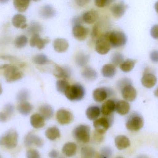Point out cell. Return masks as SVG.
Returning <instances> with one entry per match:
<instances>
[{"label": "cell", "instance_id": "94428289", "mask_svg": "<svg viewBox=\"0 0 158 158\" xmlns=\"http://www.w3.org/2000/svg\"><path fill=\"white\" fill-rule=\"evenodd\" d=\"M154 94H155V95L156 96V97H158V87L157 89L154 92Z\"/></svg>", "mask_w": 158, "mask_h": 158}, {"label": "cell", "instance_id": "ffe728a7", "mask_svg": "<svg viewBox=\"0 0 158 158\" xmlns=\"http://www.w3.org/2000/svg\"><path fill=\"white\" fill-rule=\"evenodd\" d=\"M142 84L146 88H153L157 83V78L154 74L150 73H145L141 80Z\"/></svg>", "mask_w": 158, "mask_h": 158}, {"label": "cell", "instance_id": "6f0895ef", "mask_svg": "<svg viewBox=\"0 0 158 158\" xmlns=\"http://www.w3.org/2000/svg\"><path fill=\"white\" fill-rule=\"evenodd\" d=\"M98 34V28L97 26H95L93 28V31H92V35L93 38H96Z\"/></svg>", "mask_w": 158, "mask_h": 158}, {"label": "cell", "instance_id": "d6986e66", "mask_svg": "<svg viewBox=\"0 0 158 158\" xmlns=\"http://www.w3.org/2000/svg\"><path fill=\"white\" fill-rule=\"evenodd\" d=\"M131 105L127 101L120 100L116 103L115 111L121 116H125L130 112Z\"/></svg>", "mask_w": 158, "mask_h": 158}, {"label": "cell", "instance_id": "d4e9b609", "mask_svg": "<svg viewBox=\"0 0 158 158\" xmlns=\"http://www.w3.org/2000/svg\"><path fill=\"white\" fill-rule=\"evenodd\" d=\"M12 23L14 26L18 28L25 29L27 28V18L21 14H16L12 18Z\"/></svg>", "mask_w": 158, "mask_h": 158}, {"label": "cell", "instance_id": "8fae6325", "mask_svg": "<svg viewBox=\"0 0 158 158\" xmlns=\"http://www.w3.org/2000/svg\"><path fill=\"white\" fill-rule=\"evenodd\" d=\"M127 8L128 6L124 2H119L111 6L110 12L115 18L119 19L124 15Z\"/></svg>", "mask_w": 158, "mask_h": 158}, {"label": "cell", "instance_id": "9c48e42d", "mask_svg": "<svg viewBox=\"0 0 158 158\" xmlns=\"http://www.w3.org/2000/svg\"><path fill=\"white\" fill-rule=\"evenodd\" d=\"M113 91L110 88H97L93 92V98L95 102L101 103L106 100L108 97L113 95Z\"/></svg>", "mask_w": 158, "mask_h": 158}, {"label": "cell", "instance_id": "ee69618b", "mask_svg": "<svg viewBox=\"0 0 158 158\" xmlns=\"http://www.w3.org/2000/svg\"><path fill=\"white\" fill-rule=\"evenodd\" d=\"M132 85V81L128 78H123L118 81L117 86L119 89L122 90L124 87L127 85Z\"/></svg>", "mask_w": 158, "mask_h": 158}, {"label": "cell", "instance_id": "5b68a950", "mask_svg": "<svg viewBox=\"0 0 158 158\" xmlns=\"http://www.w3.org/2000/svg\"><path fill=\"white\" fill-rule=\"evenodd\" d=\"M113 116L104 117L94 121L93 125L95 131L101 135L105 134L113 123Z\"/></svg>", "mask_w": 158, "mask_h": 158}, {"label": "cell", "instance_id": "6da1fadb", "mask_svg": "<svg viewBox=\"0 0 158 158\" xmlns=\"http://www.w3.org/2000/svg\"><path fill=\"white\" fill-rule=\"evenodd\" d=\"M64 94L70 101H79L84 97L85 90L82 85L76 83L69 85Z\"/></svg>", "mask_w": 158, "mask_h": 158}, {"label": "cell", "instance_id": "5bb4252c", "mask_svg": "<svg viewBox=\"0 0 158 158\" xmlns=\"http://www.w3.org/2000/svg\"><path fill=\"white\" fill-rule=\"evenodd\" d=\"M73 35L79 41H83L87 38L89 33V29L81 25L74 26L73 28Z\"/></svg>", "mask_w": 158, "mask_h": 158}, {"label": "cell", "instance_id": "7dc6e473", "mask_svg": "<svg viewBox=\"0 0 158 158\" xmlns=\"http://www.w3.org/2000/svg\"><path fill=\"white\" fill-rule=\"evenodd\" d=\"M27 158H41L40 153L35 149H30L27 152Z\"/></svg>", "mask_w": 158, "mask_h": 158}, {"label": "cell", "instance_id": "ac0fdd59", "mask_svg": "<svg viewBox=\"0 0 158 158\" xmlns=\"http://www.w3.org/2000/svg\"><path fill=\"white\" fill-rule=\"evenodd\" d=\"M69 44L66 39L57 38L55 40L53 47L55 51L58 53H63L66 52L69 48Z\"/></svg>", "mask_w": 158, "mask_h": 158}, {"label": "cell", "instance_id": "f35d334b", "mask_svg": "<svg viewBox=\"0 0 158 158\" xmlns=\"http://www.w3.org/2000/svg\"><path fill=\"white\" fill-rule=\"evenodd\" d=\"M69 85L68 82L66 79H59L56 82V89L61 93H64L66 90Z\"/></svg>", "mask_w": 158, "mask_h": 158}, {"label": "cell", "instance_id": "680465c9", "mask_svg": "<svg viewBox=\"0 0 158 158\" xmlns=\"http://www.w3.org/2000/svg\"><path fill=\"white\" fill-rule=\"evenodd\" d=\"M136 158H149L148 156H147L145 155H140V156H137Z\"/></svg>", "mask_w": 158, "mask_h": 158}, {"label": "cell", "instance_id": "d6a6232c", "mask_svg": "<svg viewBox=\"0 0 158 158\" xmlns=\"http://www.w3.org/2000/svg\"><path fill=\"white\" fill-rule=\"evenodd\" d=\"M15 60V58L12 56H0V69H6Z\"/></svg>", "mask_w": 158, "mask_h": 158}, {"label": "cell", "instance_id": "484cf974", "mask_svg": "<svg viewBox=\"0 0 158 158\" xmlns=\"http://www.w3.org/2000/svg\"><path fill=\"white\" fill-rule=\"evenodd\" d=\"M30 123L35 129H41L45 126V119L40 114L36 113L31 117Z\"/></svg>", "mask_w": 158, "mask_h": 158}, {"label": "cell", "instance_id": "c3c4849f", "mask_svg": "<svg viewBox=\"0 0 158 158\" xmlns=\"http://www.w3.org/2000/svg\"><path fill=\"white\" fill-rule=\"evenodd\" d=\"M104 138L103 135L100 134L95 131L93 135V140L95 143L97 144L101 143L104 140Z\"/></svg>", "mask_w": 158, "mask_h": 158}, {"label": "cell", "instance_id": "3957f363", "mask_svg": "<svg viewBox=\"0 0 158 158\" xmlns=\"http://www.w3.org/2000/svg\"><path fill=\"white\" fill-rule=\"evenodd\" d=\"M74 138L79 143H87L90 139V128L88 125H80L73 131Z\"/></svg>", "mask_w": 158, "mask_h": 158}, {"label": "cell", "instance_id": "11a10c76", "mask_svg": "<svg viewBox=\"0 0 158 158\" xmlns=\"http://www.w3.org/2000/svg\"><path fill=\"white\" fill-rule=\"evenodd\" d=\"M90 2V1H87V0H81V1H76L77 4L79 6H81V7L85 6L86 5L88 4Z\"/></svg>", "mask_w": 158, "mask_h": 158}, {"label": "cell", "instance_id": "bcb514c9", "mask_svg": "<svg viewBox=\"0 0 158 158\" xmlns=\"http://www.w3.org/2000/svg\"><path fill=\"white\" fill-rule=\"evenodd\" d=\"M113 2L111 0H96L95 4L98 7H104L109 5Z\"/></svg>", "mask_w": 158, "mask_h": 158}, {"label": "cell", "instance_id": "83f0119b", "mask_svg": "<svg viewBox=\"0 0 158 158\" xmlns=\"http://www.w3.org/2000/svg\"><path fill=\"white\" fill-rule=\"evenodd\" d=\"M117 70L113 64H106L104 65L101 70V73L105 78L111 79L114 77Z\"/></svg>", "mask_w": 158, "mask_h": 158}, {"label": "cell", "instance_id": "4316f807", "mask_svg": "<svg viewBox=\"0 0 158 158\" xmlns=\"http://www.w3.org/2000/svg\"><path fill=\"white\" fill-rule=\"evenodd\" d=\"M101 114V110L97 106H92L86 109L85 115L87 118L91 121H95L98 118Z\"/></svg>", "mask_w": 158, "mask_h": 158}, {"label": "cell", "instance_id": "52a82bcc", "mask_svg": "<svg viewBox=\"0 0 158 158\" xmlns=\"http://www.w3.org/2000/svg\"><path fill=\"white\" fill-rule=\"evenodd\" d=\"M111 48L107 32L99 37L96 42L95 50L99 54H106L110 51Z\"/></svg>", "mask_w": 158, "mask_h": 158}, {"label": "cell", "instance_id": "f907efd6", "mask_svg": "<svg viewBox=\"0 0 158 158\" xmlns=\"http://www.w3.org/2000/svg\"><path fill=\"white\" fill-rule=\"evenodd\" d=\"M150 34L154 39H158V25H155L151 28Z\"/></svg>", "mask_w": 158, "mask_h": 158}, {"label": "cell", "instance_id": "f5cc1de1", "mask_svg": "<svg viewBox=\"0 0 158 158\" xmlns=\"http://www.w3.org/2000/svg\"><path fill=\"white\" fill-rule=\"evenodd\" d=\"M82 21H83L82 17L77 16L75 17L73 19L72 22H73V24H74V26H77V25H80V23H81Z\"/></svg>", "mask_w": 158, "mask_h": 158}, {"label": "cell", "instance_id": "be15d7a7", "mask_svg": "<svg viewBox=\"0 0 158 158\" xmlns=\"http://www.w3.org/2000/svg\"><path fill=\"white\" fill-rule=\"evenodd\" d=\"M98 158H106L105 157H104V156H102V155H100V156H98Z\"/></svg>", "mask_w": 158, "mask_h": 158}, {"label": "cell", "instance_id": "03108f58", "mask_svg": "<svg viewBox=\"0 0 158 158\" xmlns=\"http://www.w3.org/2000/svg\"><path fill=\"white\" fill-rule=\"evenodd\" d=\"M0 158H2V157H1V155H0Z\"/></svg>", "mask_w": 158, "mask_h": 158}, {"label": "cell", "instance_id": "f1b7e54d", "mask_svg": "<svg viewBox=\"0 0 158 158\" xmlns=\"http://www.w3.org/2000/svg\"><path fill=\"white\" fill-rule=\"evenodd\" d=\"M40 114L45 120H49L52 117L54 109L50 105H44L41 106L39 109Z\"/></svg>", "mask_w": 158, "mask_h": 158}, {"label": "cell", "instance_id": "e0dca14e", "mask_svg": "<svg viewBox=\"0 0 158 158\" xmlns=\"http://www.w3.org/2000/svg\"><path fill=\"white\" fill-rule=\"evenodd\" d=\"M116 103L113 100L109 99L102 105L100 110L101 113L104 117L112 116V114L115 111Z\"/></svg>", "mask_w": 158, "mask_h": 158}, {"label": "cell", "instance_id": "277c9868", "mask_svg": "<svg viewBox=\"0 0 158 158\" xmlns=\"http://www.w3.org/2000/svg\"><path fill=\"white\" fill-rule=\"evenodd\" d=\"M107 34L111 47L118 48L121 47L125 45L127 43V36L123 32H108Z\"/></svg>", "mask_w": 158, "mask_h": 158}, {"label": "cell", "instance_id": "4dcf8cb0", "mask_svg": "<svg viewBox=\"0 0 158 158\" xmlns=\"http://www.w3.org/2000/svg\"><path fill=\"white\" fill-rule=\"evenodd\" d=\"M45 135L46 138L50 141H55L61 136L60 130L56 127H50L45 131Z\"/></svg>", "mask_w": 158, "mask_h": 158}, {"label": "cell", "instance_id": "30bf717a", "mask_svg": "<svg viewBox=\"0 0 158 158\" xmlns=\"http://www.w3.org/2000/svg\"><path fill=\"white\" fill-rule=\"evenodd\" d=\"M56 120L62 125L70 124L74 120V116L71 112L64 109H60L56 113Z\"/></svg>", "mask_w": 158, "mask_h": 158}, {"label": "cell", "instance_id": "cb8c5ba5", "mask_svg": "<svg viewBox=\"0 0 158 158\" xmlns=\"http://www.w3.org/2000/svg\"><path fill=\"white\" fill-rule=\"evenodd\" d=\"M98 13L96 10H91L85 12L82 16L83 21L87 24H92L98 18Z\"/></svg>", "mask_w": 158, "mask_h": 158}, {"label": "cell", "instance_id": "8d00e7d4", "mask_svg": "<svg viewBox=\"0 0 158 158\" xmlns=\"http://www.w3.org/2000/svg\"><path fill=\"white\" fill-rule=\"evenodd\" d=\"M81 154L82 158H94L95 155V151L91 147L85 146L82 147Z\"/></svg>", "mask_w": 158, "mask_h": 158}, {"label": "cell", "instance_id": "f6af8a7d", "mask_svg": "<svg viewBox=\"0 0 158 158\" xmlns=\"http://www.w3.org/2000/svg\"><path fill=\"white\" fill-rule=\"evenodd\" d=\"M14 111V107L11 104H7L4 107V113L6 115L7 117H10L13 115Z\"/></svg>", "mask_w": 158, "mask_h": 158}, {"label": "cell", "instance_id": "db71d44e", "mask_svg": "<svg viewBox=\"0 0 158 158\" xmlns=\"http://www.w3.org/2000/svg\"><path fill=\"white\" fill-rule=\"evenodd\" d=\"M59 156V153L56 150H52L49 153V156L50 158H57Z\"/></svg>", "mask_w": 158, "mask_h": 158}, {"label": "cell", "instance_id": "44dd1931", "mask_svg": "<svg viewBox=\"0 0 158 158\" xmlns=\"http://www.w3.org/2000/svg\"><path fill=\"white\" fill-rule=\"evenodd\" d=\"M115 143L118 150H123L126 149L131 146V141L127 136L120 135L115 138Z\"/></svg>", "mask_w": 158, "mask_h": 158}, {"label": "cell", "instance_id": "8992f818", "mask_svg": "<svg viewBox=\"0 0 158 158\" xmlns=\"http://www.w3.org/2000/svg\"><path fill=\"white\" fill-rule=\"evenodd\" d=\"M143 126V118L142 116L136 113L131 115L126 122V128L131 131H138L141 130Z\"/></svg>", "mask_w": 158, "mask_h": 158}, {"label": "cell", "instance_id": "7402d4cb", "mask_svg": "<svg viewBox=\"0 0 158 158\" xmlns=\"http://www.w3.org/2000/svg\"><path fill=\"white\" fill-rule=\"evenodd\" d=\"M40 15L42 18L48 19L56 15V11L51 5H45L40 10Z\"/></svg>", "mask_w": 158, "mask_h": 158}, {"label": "cell", "instance_id": "7a4b0ae2", "mask_svg": "<svg viewBox=\"0 0 158 158\" xmlns=\"http://www.w3.org/2000/svg\"><path fill=\"white\" fill-rule=\"evenodd\" d=\"M18 134L14 130H10L0 137V145L8 149H13L17 146Z\"/></svg>", "mask_w": 158, "mask_h": 158}, {"label": "cell", "instance_id": "60d3db41", "mask_svg": "<svg viewBox=\"0 0 158 158\" xmlns=\"http://www.w3.org/2000/svg\"><path fill=\"white\" fill-rule=\"evenodd\" d=\"M111 60L114 66H120L124 62V57L121 53L116 52L112 54Z\"/></svg>", "mask_w": 158, "mask_h": 158}, {"label": "cell", "instance_id": "74e56055", "mask_svg": "<svg viewBox=\"0 0 158 158\" xmlns=\"http://www.w3.org/2000/svg\"><path fill=\"white\" fill-rule=\"evenodd\" d=\"M32 61L34 64L38 65H46L50 62L47 57L43 54H39L35 55L32 58Z\"/></svg>", "mask_w": 158, "mask_h": 158}, {"label": "cell", "instance_id": "816d5d0a", "mask_svg": "<svg viewBox=\"0 0 158 158\" xmlns=\"http://www.w3.org/2000/svg\"><path fill=\"white\" fill-rule=\"evenodd\" d=\"M150 58L154 63H158V51H154L151 52Z\"/></svg>", "mask_w": 158, "mask_h": 158}, {"label": "cell", "instance_id": "e575fe53", "mask_svg": "<svg viewBox=\"0 0 158 158\" xmlns=\"http://www.w3.org/2000/svg\"><path fill=\"white\" fill-rule=\"evenodd\" d=\"M136 63V60L135 59H126L121 65H120V68L123 72H130L134 68Z\"/></svg>", "mask_w": 158, "mask_h": 158}, {"label": "cell", "instance_id": "2e32d148", "mask_svg": "<svg viewBox=\"0 0 158 158\" xmlns=\"http://www.w3.org/2000/svg\"><path fill=\"white\" fill-rule=\"evenodd\" d=\"M50 42V40L49 38L42 39L40 37L39 34H36L32 35L31 39L30 44L31 47L36 46L39 50H41L44 49L45 45Z\"/></svg>", "mask_w": 158, "mask_h": 158}, {"label": "cell", "instance_id": "9f6ffc18", "mask_svg": "<svg viewBox=\"0 0 158 158\" xmlns=\"http://www.w3.org/2000/svg\"><path fill=\"white\" fill-rule=\"evenodd\" d=\"M7 117L4 112H0V122H4L6 121Z\"/></svg>", "mask_w": 158, "mask_h": 158}, {"label": "cell", "instance_id": "91938a15", "mask_svg": "<svg viewBox=\"0 0 158 158\" xmlns=\"http://www.w3.org/2000/svg\"><path fill=\"white\" fill-rule=\"evenodd\" d=\"M155 7L156 11L158 13V1L155 4Z\"/></svg>", "mask_w": 158, "mask_h": 158}, {"label": "cell", "instance_id": "9a60e30c", "mask_svg": "<svg viewBox=\"0 0 158 158\" xmlns=\"http://www.w3.org/2000/svg\"><path fill=\"white\" fill-rule=\"evenodd\" d=\"M123 99L127 102H133L136 99L137 92L132 85H127L121 90Z\"/></svg>", "mask_w": 158, "mask_h": 158}, {"label": "cell", "instance_id": "603a6c76", "mask_svg": "<svg viewBox=\"0 0 158 158\" xmlns=\"http://www.w3.org/2000/svg\"><path fill=\"white\" fill-rule=\"evenodd\" d=\"M77 146L75 143L68 142L64 145L62 148L63 154L68 157L74 156L77 153Z\"/></svg>", "mask_w": 158, "mask_h": 158}, {"label": "cell", "instance_id": "1f68e13d", "mask_svg": "<svg viewBox=\"0 0 158 158\" xmlns=\"http://www.w3.org/2000/svg\"><path fill=\"white\" fill-rule=\"evenodd\" d=\"M32 109L33 106L32 105L27 101L19 103L18 106L19 112L24 116H28L29 115Z\"/></svg>", "mask_w": 158, "mask_h": 158}, {"label": "cell", "instance_id": "ab89813d", "mask_svg": "<svg viewBox=\"0 0 158 158\" xmlns=\"http://www.w3.org/2000/svg\"><path fill=\"white\" fill-rule=\"evenodd\" d=\"M28 42V39L25 35H20L16 38L15 45L17 48H22L26 46Z\"/></svg>", "mask_w": 158, "mask_h": 158}, {"label": "cell", "instance_id": "836d02e7", "mask_svg": "<svg viewBox=\"0 0 158 158\" xmlns=\"http://www.w3.org/2000/svg\"><path fill=\"white\" fill-rule=\"evenodd\" d=\"M30 1L24 0H15L13 2L14 7L19 12H24L27 9Z\"/></svg>", "mask_w": 158, "mask_h": 158}, {"label": "cell", "instance_id": "4fadbf2b", "mask_svg": "<svg viewBox=\"0 0 158 158\" xmlns=\"http://www.w3.org/2000/svg\"><path fill=\"white\" fill-rule=\"evenodd\" d=\"M53 75L58 79H66L70 78L71 75V70L67 66H61L58 65L54 66Z\"/></svg>", "mask_w": 158, "mask_h": 158}, {"label": "cell", "instance_id": "7bdbcfd3", "mask_svg": "<svg viewBox=\"0 0 158 158\" xmlns=\"http://www.w3.org/2000/svg\"><path fill=\"white\" fill-rule=\"evenodd\" d=\"M29 32L32 33L33 35L36 34H39V32L41 30V27L40 24L37 22H33L31 24L30 26L28 28Z\"/></svg>", "mask_w": 158, "mask_h": 158}, {"label": "cell", "instance_id": "ba28073f", "mask_svg": "<svg viewBox=\"0 0 158 158\" xmlns=\"http://www.w3.org/2000/svg\"><path fill=\"white\" fill-rule=\"evenodd\" d=\"M4 75L7 82L12 83L22 79L24 74L17 67L10 66L6 69Z\"/></svg>", "mask_w": 158, "mask_h": 158}, {"label": "cell", "instance_id": "6125c7cd", "mask_svg": "<svg viewBox=\"0 0 158 158\" xmlns=\"http://www.w3.org/2000/svg\"><path fill=\"white\" fill-rule=\"evenodd\" d=\"M2 88L0 84V95L2 94Z\"/></svg>", "mask_w": 158, "mask_h": 158}, {"label": "cell", "instance_id": "7c38bea8", "mask_svg": "<svg viewBox=\"0 0 158 158\" xmlns=\"http://www.w3.org/2000/svg\"><path fill=\"white\" fill-rule=\"evenodd\" d=\"M24 144L26 147L35 145L37 147H41L43 146L44 142L40 136L35 135L32 132H30L25 137Z\"/></svg>", "mask_w": 158, "mask_h": 158}, {"label": "cell", "instance_id": "b9f144b4", "mask_svg": "<svg viewBox=\"0 0 158 158\" xmlns=\"http://www.w3.org/2000/svg\"><path fill=\"white\" fill-rule=\"evenodd\" d=\"M29 93L27 90H22L20 91L17 96V100L19 103L26 102L28 99Z\"/></svg>", "mask_w": 158, "mask_h": 158}, {"label": "cell", "instance_id": "681fc988", "mask_svg": "<svg viewBox=\"0 0 158 158\" xmlns=\"http://www.w3.org/2000/svg\"><path fill=\"white\" fill-rule=\"evenodd\" d=\"M101 155L106 158L110 157L112 155V150L109 147H104L101 150Z\"/></svg>", "mask_w": 158, "mask_h": 158}, {"label": "cell", "instance_id": "f546056e", "mask_svg": "<svg viewBox=\"0 0 158 158\" xmlns=\"http://www.w3.org/2000/svg\"><path fill=\"white\" fill-rule=\"evenodd\" d=\"M82 76L86 80L93 81L97 78L98 73L93 68L86 67L83 70Z\"/></svg>", "mask_w": 158, "mask_h": 158}, {"label": "cell", "instance_id": "e7e4bbea", "mask_svg": "<svg viewBox=\"0 0 158 158\" xmlns=\"http://www.w3.org/2000/svg\"><path fill=\"white\" fill-rule=\"evenodd\" d=\"M116 158H124L123 157L118 156V157H116Z\"/></svg>", "mask_w": 158, "mask_h": 158}, {"label": "cell", "instance_id": "d590c367", "mask_svg": "<svg viewBox=\"0 0 158 158\" xmlns=\"http://www.w3.org/2000/svg\"><path fill=\"white\" fill-rule=\"evenodd\" d=\"M90 56L83 53H80L76 57V62L78 66L81 67L85 66L89 62Z\"/></svg>", "mask_w": 158, "mask_h": 158}]
</instances>
